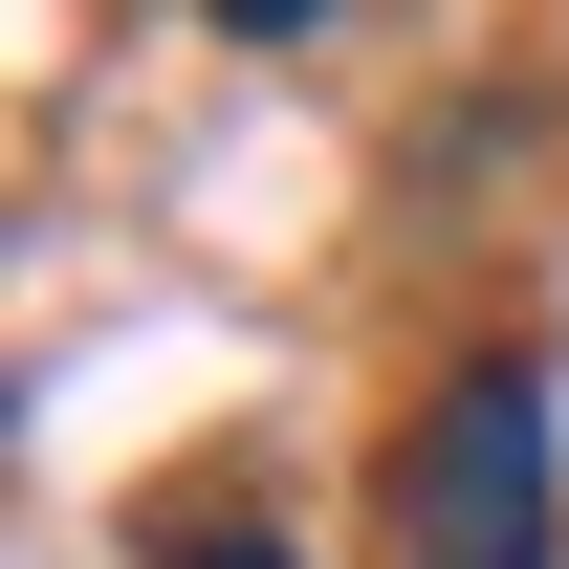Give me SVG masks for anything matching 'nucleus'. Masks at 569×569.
Wrapping results in <instances>:
<instances>
[{"label":"nucleus","instance_id":"nucleus-1","mask_svg":"<svg viewBox=\"0 0 569 569\" xmlns=\"http://www.w3.org/2000/svg\"><path fill=\"white\" fill-rule=\"evenodd\" d=\"M395 526H417V569H548V372H460L417 417Z\"/></svg>","mask_w":569,"mask_h":569},{"label":"nucleus","instance_id":"nucleus-2","mask_svg":"<svg viewBox=\"0 0 569 569\" xmlns=\"http://www.w3.org/2000/svg\"><path fill=\"white\" fill-rule=\"evenodd\" d=\"M153 569H307V548H284V526H176Z\"/></svg>","mask_w":569,"mask_h":569},{"label":"nucleus","instance_id":"nucleus-3","mask_svg":"<svg viewBox=\"0 0 569 569\" xmlns=\"http://www.w3.org/2000/svg\"><path fill=\"white\" fill-rule=\"evenodd\" d=\"M198 22H241V44H307V22H329V0H198Z\"/></svg>","mask_w":569,"mask_h":569}]
</instances>
